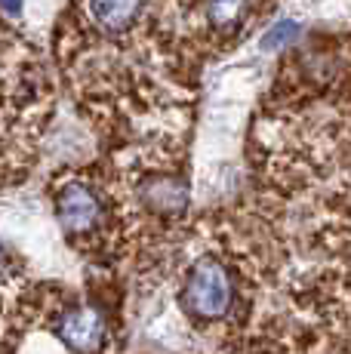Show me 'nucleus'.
<instances>
[{
    "label": "nucleus",
    "instance_id": "f257e3e1",
    "mask_svg": "<svg viewBox=\"0 0 351 354\" xmlns=\"http://www.w3.org/2000/svg\"><path fill=\"white\" fill-rule=\"evenodd\" d=\"M249 268L231 243H204L176 268V302L198 333L240 326L249 311Z\"/></svg>",
    "mask_w": 351,
    "mask_h": 354
},
{
    "label": "nucleus",
    "instance_id": "f03ea898",
    "mask_svg": "<svg viewBox=\"0 0 351 354\" xmlns=\"http://www.w3.org/2000/svg\"><path fill=\"white\" fill-rule=\"evenodd\" d=\"M50 197L56 222L71 247L84 250L86 256L114 253L117 216H114V201L105 179L68 169L59 179H53Z\"/></svg>",
    "mask_w": 351,
    "mask_h": 354
},
{
    "label": "nucleus",
    "instance_id": "7ed1b4c3",
    "mask_svg": "<svg viewBox=\"0 0 351 354\" xmlns=\"http://www.w3.org/2000/svg\"><path fill=\"white\" fill-rule=\"evenodd\" d=\"M148 6L151 0H84V16L96 37L126 44L145 28Z\"/></svg>",
    "mask_w": 351,
    "mask_h": 354
},
{
    "label": "nucleus",
    "instance_id": "20e7f679",
    "mask_svg": "<svg viewBox=\"0 0 351 354\" xmlns=\"http://www.w3.org/2000/svg\"><path fill=\"white\" fill-rule=\"evenodd\" d=\"M256 0H194V25L198 37L213 40H234L253 16Z\"/></svg>",
    "mask_w": 351,
    "mask_h": 354
},
{
    "label": "nucleus",
    "instance_id": "39448f33",
    "mask_svg": "<svg viewBox=\"0 0 351 354\" xmlns=\"http://www.w3.org/2000/svg\"><path fill=\"white\" fill-rule=\"evenodd\" d=\"M299 34V25L296 22H281L278 28H272L265 34V40H262V46L265 50H278V46H287V44H293V37Z\"/></svg>",
    "mask_w": 351,
    "mask_h": 354
},
{
    "label": "nucleus",
    "instance_id": "423d86ee",
    "mask_svg": "<svg viewBox=\"0 0 351 354\" xmlns=\"http://www.w3.org/2000/svg\"><path fill=\"white\" fill-rule=\"evenodd\" d=\"M22 6H25V0H0V12H6L12 19L22 16Z\"/></svg>",
    "mask_w": 351,
    "mask_h": 354
},
{
    "label": "nucleus",
    "instance_id": "0eeeda50",
    "mask_svg": "<svg viewBox=\"0 0 351 354\" xmlns=\"http://www.w3.org/2000/svg\"><path fill=\"white\" fill-rule=\"evenodd\" d=\"M191 3H194V0H188V12H191Z\"/></svg>",
    "mask_w": 351,
    "mask_h": 354
}]
</instances>
